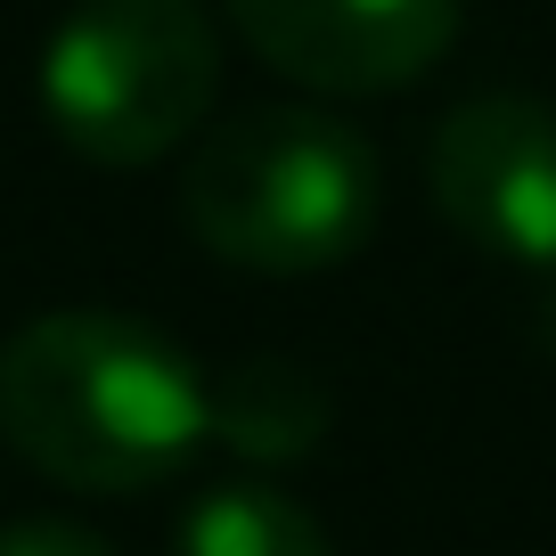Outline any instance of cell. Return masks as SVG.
Instances as JSON below:
<instances>
[{
  "label": "cell",
  "instance_id": "obj_2",
  "mask_svg": "<svg viewBox=\"0 0 556 556\" xmlns=\"http://www.w3.org/2000/svg\"><path fill=\"white\" fill-rule=\"evenodd\" d=\"M384 205L377 148L319 106H245L189 139L180 222L254 278H312L368 245Z\"/></svg>",
  "mask_w": 556,
  "mask_h": 556
},
{
  "label": "cell",
  "instance_id": "obj_5",
  "mask_svg": "<svg viewBox=\"0 0 556 556\" xmlns=\"http://www.w3.org/2000/svg\"><path fill=\"white\" fill-rule=\"evenodd\" d=\"M238 41L328 99L409 90L458 41L467 0H222Z\"/></svg>",
  "mask_w": 556,
  "mask_h": 556
},
{
  "label": "cell",
  "instance_id": "obj_1",
  "mask_svg": "<svg viewBox=\"0 0 556 556\" xmlns=\"http://www.w3.org/2000/svg\"><path fill=\"white\" fill-rule=\"evenodd\" d=\"M0 434L66 491H156L213 434V384L148 319L41 312L0 344Z\"/></svg>",
  "mask_w": 556,
  "mask_h": 556
},
{
  "label": "cell",
  "instance_id": "obj_8",
  "mask_svg": "<svg viewBox=\"0 0 556 556\" xmlns=\"http://www.w3.org/2000/svg\"><path fill=\"white\" fill-rule=\"evenodd\" d=\"M0 556H115V540L66 516H25V523H0Z\"/></svg>",
  "mask_w": 556,
  "mask_h": 556
},
{
  "label": "cell",
  "instance_id": "obj_3",
  "mask_svg": "<svg viewBox=\"0 0 556 556\" xmlns=\"http://www.w3.org/2000/svg\"><path fill=\"white\" fill-rule=\"evenodd\" d=\"M222 90L205 0H74L41 50V115L83 164L139 173L189 148Z\"/></svg>",
  "mask_w": 556,
  "mask_h": 556
},
{
  "label": "cell",
  "instance_id": "obj_6",
  "mask_svg": "<svg viewBox=\"0 0 556 556\" xmlns=\"http://www.w3.org/2000/svg\"><path fill=\"white\" fill-rule=\"evenodd\" d=\"M319 426H328V401H319V384L303 377V368H287V361H245V368H229V377L213 384V434L238 442V451L262 458V467L303 458L319 442Z\"/></svg>",
  "mask_w": 556,
  "mask_h": 556
},
{
  "label": "cell",
  "instance_id": "obj_7",
  "mask_svg": "<svg viewBox=\"0 0 556 556\" xmlns=\"http://www.w3.org/2000/svg\"><path fill=\"white\" fill-rule=\"evenodd\" d=\"M173 556H336L312 507H295L278 483H213L180 516Z\"/></svg>",
  "mask_w": 556,
  "mask_h": 556
},
{
  "label": "cell",
  "instance_id": "obj_4",
  "mask_svg": "<svg viewBox=\"0 0 556 556\" xmlns=\"http://www.w3.org/2000/svg\"><path fill=\"white\" fill-rule=\"evenodd\" d=\"M426 189L475 254L556 270V106L523 90L458 99L434 123Z\"/></svg>",
  "mask_w": 556,
  "mask_h": 556
}]
</instances>
